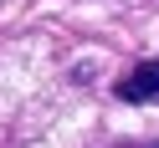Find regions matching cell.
Returning a JSON list of instances; mask_svg holds the SVG:
<instances>
[{"instance_id":"6da1fadb","label":"cell","mask_w":159,"mask_h":148,"mask_svg":"<svg viewBox=\"0 0 159 148\" xmlns=\"http://www.w3.org/2000/svg\"><path fill=\"white\" fill-rule=\"evenodd\" d=\"M118 97L123 102H159V56L139 61L128 77H118Z\"/></svg>"}]
</instances>
